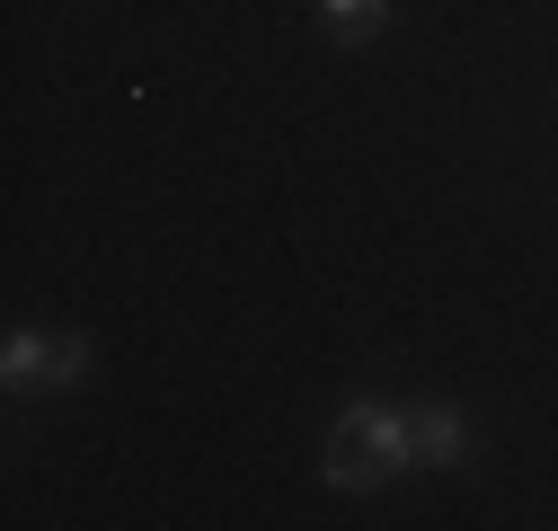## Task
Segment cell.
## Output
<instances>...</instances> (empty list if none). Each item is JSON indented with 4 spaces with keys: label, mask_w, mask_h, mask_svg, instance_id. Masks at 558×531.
I'll return each instance as SVG.
<instances>
[{
    "label": "cell",
    "mask_w": 558,
    "mask_h": 531,
    "mask_svg": "<svg viewBox=\"0 0 558 531\" xmlns=\"http://www.w3.org/2000/svg\"><path fill=\"white\" fill-rule=\"evenodd\" d=\"M319 470H328L337 496H373L399 470H416L408 460V408H390V398H345L337 425H328V460Z\"/></svg>",
    "instance_id": "cell-1"
},
{
    "label": "cell",
    "mask_w": 558,
    "mask_h": 531,
    "mask_svg": "<svg viewBox=\"0 0 558 531\" xmlns=\"http://www.w3.org/2000/svg\"><path fill=\"white\" fill-rule=\"evenodd\" d=\"M470 417L452 408V398H416V408H408V460H416V470H461V460H470Z\"/></svg>",
    "instance_id": "cell-2"
},
{
    "label": "cell",
    "mask_w": 558,
    "mask_h": 531,
    "mask_svg": "<svg viewBox=\"0 0 558 531\" xmlns=\"http://www.w3.org/2000/svg\"><path fill=\"white\" fill-rule=\"evenodd\" d=\"M0 381L10 390H53V337L45 328H19V337L0 346Z\"/></svg>",
    "instance_id": "cell-3"
},
{
    "label": "cell",
    "mask_w": 558,
    "mask_h": 531,
    "mask_svg": "<svg viewBox=\"0 0 558 531\" xmlns=\"http://www.w3.org/2000/svg\"><path fill=\"white\" fill-rule=\"evenodd\" d=\"M319 27H328L337 45H373V36L390 27V0H319Z\"/></svg>",
    "instance_id": "cell-4"
},
{
    "label": "cell",
    "mask_w": 558,
    "mask_h": 531,
    "mask_svg": "<svg viewBox=\"0 0 558 531\" xmlns=\"http://www.w3.org/2000/svg\"><path fill=\"white\" fill-rule=\"evenodd\" d=\"M81 363H89V346L72 337V328H62V337H53V390H72V381H81Z\"/></svg>",
    "instance_id": "cell-5"
}]
</instances>
